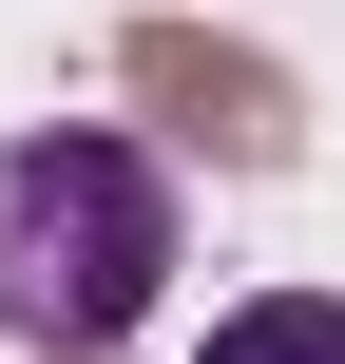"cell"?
I'll use <instances>...</instances> for the list:
<instances>
[{"instance_id":"obj_2","label":"cell","mask_w":345,"mask_h":364,"mask_svg":"<svg viewBox=\"0 0 345 364\" xmlns=\"http://www.w3.org/2000/svg\"><path fill=\"white\" fill-rule=\"evenodd\" d=\"M115 77H134V96H154L192 154H211V173H288V154H307L288 77H269L250 38H211V19H134V38H115Z\"/></svg>"},{"instance_id":"obj_1","label":"cell","mask_w":345,"mask_h":364,"mask_svg":"<svg viewBox=\"0 0 345 364\" xmlns=\"http://www.w3.org/2000/svg\"><path fill=\"white\" fill-rule=\"evenodd\" d=\"M173 288V192L134 134H19L0 154V346L96 364L134 346V307Z\"/></svg>"},{"instance_id":"obj_3","label":"cell","mask_w":345,"mask_h":364,"mask_svg":"<svg viewBox=\"0 0 345 364\" xmlns=\"http://www.w3.org/2000/svg\"><path fill=\"white\" fill-rule=\"evenodd\" d=\"M192 364H345V307H327V288H269V307H230Z\"/></svg>"}]
</instances>
